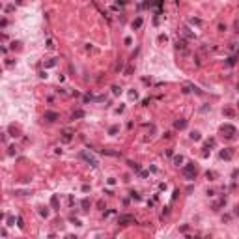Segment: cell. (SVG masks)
<instances>
[{"mask_svg": "<svg viewBox=\"0 0 239 239\" xmlns=\"http://www.w3.org/2000/svg\"><path fill=\"white\" fill-rule=\"evenodd\" d=\"M183 176L187 179H194L196 178V166H194V163H189L183 166Z\"/></svg>", "mask_w": 239, "mask_h": 239, "instance_id": "6da1fadb", "label": "cell"}, {"mask_svg": "<svg viewBox=\"0 0 239 239\" xmlns=\"http://www.w3.org/2000/svg\"><path fill=\"white\" fill-rule=\"evenodd\" d=\"M221 133H222L226 138H235V135H237L235 127H233V125H230V123H224V125L221 127Z\"/></svg>", "mask_w": 239, "mask_h": 239, "instance_id": "7a4b0ae2", "label": "cell"}, {"mask_svg": "<svg viewBox=\"0 0 239 239\" xmlns=\"http://www.w3.org/2000/svg\"><path fill=\"white\" fill-rule=\"evenodd\" d=\"M118 224L127 226V224H136V222H135V217L133 215H120L118 217Z\"/></svg>", "mask_w": 239, "mask_h": 239, "instance_id": "3957f363", "label": "cell"}, {"mask_svg": "<svg viewBox=\"0 0 239 239\" xmlns=\"http://www.w3.org/2000/svg\"><path fill=\"white\" fill-rule=\"evenodd\" d=\"M71 138H73V131L71 129H64L62 131V142H71Z\"/></svg>", "mask_w": 239, "mask_h": 239, "instance_id": "277c9868", "label": "cell"}, {"mask_svg": "<svg viewBox=\"0 0 239 239\" xmlns=\"http://www.w3.org/2000/svg\"><path fill=\"white\" fill-rule=\"evenodd\" d=\"M82 159H86V161H88L92 166H97V161H95V157H94V155H90L88 151H82Z\"/></svg>", "mask_w": 239, "mask_h": 239, "instance_id": "5b68a950", "label": "cell"}, {"mask_svg": "<svg viewBox=\"0 0 239 239\" xmlns=\"http://www.w3.org/2000/svg\"><path fill=\"white\" fill-rule=\"evenodd\" d=\"M233 157V153H232V149L230 148H224L222 151H221V159H224V161H230Z\"/></svg>", "mask_w": 239, "mask_h": 239, "instance_id": "8992f818", "label": "cell"}, {"mask_svg": "<svg viewBox=\"0 0 239 239\" xmlns=\"http://www.w3.org/2000/svg\"><path fill=\"white\" fill-rule=\"evenodd\" d=\"M60 116H58V112H52V110H47L45 112V120H49V121H56Z\"/></svg>", "mask_w": 239, "mask_h": 239, "instance_id": "52a82bcc", "label": "cell"}, {"mask_svg": "<svg viewBox=\"0 0 239 239\" xmlns=\"http://www.w3.org/2000/svg\"><path fill=\"white\" fill-rule=\"evenodd\" d=\"M176 49L181 51V52L187 51V43H185V39H178V41H176Z\"/></svg>", "mask_w": 239, "mask_h": 239, "instance_id": "ba28073f", "label": "cell"}, {"mask_svg": "<svg viewBox=\"0 0 239 239\" xmlns=\"http://www.w3.org/2000/svg\"><path fill=\"white\" fill-rule=\"evenodd\" d=\"M174 127L176 129H185L187 127V120H178L176 123H174Z\"/></svg>", "mask_w": 239, "mask_h": 239, "instance_id": "9c48e42d", "label": "cell"}, {"mask_svg": "<svg viewBox=\"0 0 239 239\" xmlns=\"http://www.w3.org/2000/svg\"><path fill=\"white\" fill-rule=\"evenodd\" d=\"M163 0H148V6H155V8H161Z\"/></svg>", "mask_w": 239, "mask_h": 239, "instance_id": "30bf717a", "label": "cell"}, {"mask_svg": "<svg viewBox=\"0 0 239 239\" xmlns=\"http://www.w3.org/2000/svg\"><path fill=\"white\" fill-rule=\"evenodd\" d=\"M79 118H84V110H75L73 112V120H79Z\"/></svg>", "mask_w": 239, "mask_h": 239, "instance_id": "8fae6325", "label": "cell"}, {"mask_svg": "<svg viewBox=\"0 0 239 239\" xmlns=\"http://www.w3.org/2000/svg\"><path fill=\"white\" fill-rule=\"evenodd\" d=\"M140 26H142V19L138 17V19H135V21H133V28H140Z\"/></svg>", "mask_w": 239, "mask_h": 239, "instance_id": "7c38bea8", "label": "cell"}, {"mask_svg": "<svg viewBox=\"0 0 239 239\" xmlns=\"http://www.w3.org/2000/svg\"><path fill=\"white\" fill-rule=\"evenodd\" d=\"M191 138H192V140H200V138H202V135H200L198 131H192V133H191Z\"/></svg>", "mask_w": 239, "mask_h": 239, "instance_id": "4fadbf2b", "label": "cell"}, {"mask_svg": "<svg viewBox=\"0 0 239 239\" xmlns=\"http://www.w3.org/2000/svg\"><path fill=\"white\" fill-rule=\"evenodd\" d=\"M181 163H183V155H176V157H174V164H178V166H179Z\"/></svg>", "mask_w": 239, "mask_h": 239, "instance_id": "5bb4252c", "label": "cell"}, {"mask_svg": "<svg viewBox=\"0 0 239 239\" xmlns=\"http://www.w3.org/2000/svg\"><path fill=\"white\" fill-rule=\"evenodd\" d=\"M118 131H120V127H118V125H112L110 129H108V135H116Z\"/></svg>", "mask_w": 239, "mask_h": 239, "instance_id": "9a60e30c", "label": "cell"}, {"mask_svg": "<svg viewBox=\"0 0 239 239\" xmlns=\"http://www.w3.org/2000/svg\"><path fill=\"white\" fill-rule=\"evenodd\" d=\"M112 94L114 95H120L121 94V88H120V86H112Z\"/></svg>", "mask_w": 239, "mask_h": 239, "instance_id": "2e32d148", "label": "cell"}, {"mask_svg": "<svg viewBox=\"0 0 239 239\" xmlns=\"http://www.w3.org/2000/svg\"><path fill=\"white\" fill-rule=\"evenodd\" d=\"M183 34H185V37H194V34H192L189 28H183Z\"/></svg>", "mask_w": 239, "mask_h": 239, "instance_id": "e0dca14e", "label": "cell"}, {"mask_svg": "<svg viewBox=\"0 0 239 239\" xmlns=\"http://www.w3.org/2000/svg\"><path fill=\"white\" fill-rule=\"evenodd\" d=\"M80 204H82V207H84V209H88V207H90V200H88V198H84Z\"/></svg>", "mask_w": 239, "mask_h": 239, "instance_id": "ac0fdd59", "label": "cell"}, {"mask_svg": "<svg viewBox=\"0 0 239 239\" xmlns=\"http://www.w3.org/2000/svg\"><path fill=\"white\" fill-rule=\"evenodd\" d=\"M191 25H196L198 26V25H202V21L200 19H191Z\"/></svg>", "mask_w": 239, "mask_h": 239, "instance_id": "d6986e66", "label": "cell"}, {"mask_svg": "<svg viewBox=\"0 0 239 239\" xmlns=\"http://www.w3.org/2000/svg\"><path fill=\"white\" fill-rule=\"evenodd\" d=\"M51 204H52L54 207H58V198H56V196H52V200H51Z\"/></svg>", "mask_w": 239, "mask_h": 239, "instance_id": "ffe728a7", "label": "cell"}, {"mask_svg": "<svg viewBox=\"0 0 239 239\" xmlns=\"http://www.w3.org/2000/svg\"><path fill=\"white\" fill-rule=\"evenodd\" d=\"M206 178H207V179H213V178H215V172H207Z\"/></svg>", "mask_w": 239, "mask_h": 239, "instance_id": "44dd1931", "label": "cell"}, {"mask_svg": "<svg viewBox=\"0 0 239 239\" xmlns=\"http://www.w3.org/2000/svg\"><path fill=\"white\" fill-rule=\"evenodd\" d=\"M39 213H41V217H47V215H49V209H47V207H45V209H41V211H39Z\"/></svg>", "mask_w": 239, "mask_h": 239, "instance_id": "7402d4cb", "label": "cell"}, {"mask_svg": "<svg viewBox=\"0 0 239 239\" xmlns=\"http://www.w3.org/2000/svg\"><path fill=\"white\" fill-rule=\"evenodd\" d=\"M129 166H131V168H135V170H140V166H138L136 163H129Z\"/></svg>", "mask_w": 239, "mask_h": 239, "instance_id": "603a6c76", "label": "cell"}, {"mask_svg": "<svg viewBox=\"0 0 239 239\" xmlns=\"http://www.w3.org/2000/svg\"><path fill=\"white\" fill-rule=\"evenodd\" d=\"M52 66H56V60H51V62H47V67H52Z\"/></svg>", "mask_w": 239, "mask_h": 239, "instance_id": "cb8c5ba5", "label": "cell"}, {"mask_svg": "<svg viewBox=\"0 0 239 239\" xmlns=\"http://www.w3.org/2000/svg\"><path fill=\"white\" fill-rule=\"evenodd\" d=\"M233 64H235V58H233V56L228 58V66H233Z\"/></svg>", "mask_w": 239, "mask_h": 239, "instance_id": "d4e9b609", "label": "cell"}, {"mask_svg": "<svg viewBox=\"0 0 239 239\" xmlns=\"http://www.w3.org/2000/svg\"><path fill=\"white\" fill-rule=\"evenodd\" d=\"M129 97H133V99H136V92H135V90H131V92H129Z\"/></svg>", "mask_w": 239, "mask_h": 239, "instance_id": "484cf974", "label": "cell"}, {"mask_svg": "<svg viewBox=\"0 0 239 239\" xmlns=\"http://www.w3.org/2000/svg\"><path fill=\"white\" fill-rule=\"evenodd\" d=\"M166 39H168V37H166V36H163V34H161V36H159V41H161V43H164V41H166Z\"/></svg>", "mask_w": 239, "mask_h": 239, "instance_id": "4316f807", "label": "cell"}, {"mask_svg": "<svg viewBox=\"0 0 239 239\" xmlns=\"http://www.w3.org/2000/svg\"><path fill=\"white\" fill-rule=\"evenodd\" d=\"M17 153V148H9V155H15Z\"/></svg>", "mask_w": 239, "mask_h": 239, "instance_id": "83f0119b", "label": "cell"}, {"mask_svg": "<svg viewBox=\"0 0 239 239\" xmlns=\"http://www.w3.org/2000/svg\"><path fill=\"white\" fill-rule=\"evenodd\" d=\"M224 114H226V116H233V112L230 110V108H226V110H224Z\"/></svg>", "mask_w": 239, "mask_h": 239, "instance_id": "f1b7e54d", "label": "cell"}, {"mask_svg": "<svg viewBox=\"0 0 239 239\" xmlns=\"http://www.w3.org/2000/svg\"><path fill=\"white\" fill-rule=\"evenodd\" d=\"M97 207H99V209H103V207H105V204H103V200H99V202H97Z\"/></svg>", "mask_w": 239, "mask_h": 239, "instance_id": "f546056e", "label": "cell"}, {"mask_svg": "<svg viewBox=\"0 0 239 239\" xmlns=\"http://www.w3.org/2000/svg\"><path fill=\"white\" fill-rule=\"evenodd\" d=\"M235 30H237V32H239V23H235Z\"/></svg>", "mask_w": 239, "mask_h": 239, "instance_id": "4dcf8cb0", "label": "cell"}, {"mask_svg": "<svg viewBox=\"0 0 239 239\" xmlns=\"http://www.w3.org/2000/svg\"><path fill=\"white\" fill-rule=\"evenodd\" d=\"M172 2H178V0H172Z\"/></svg>", "mask_w": 239, "mask_h": 239, "instance_id": "1f68e13d", "label": "cell"}]
</instances>
